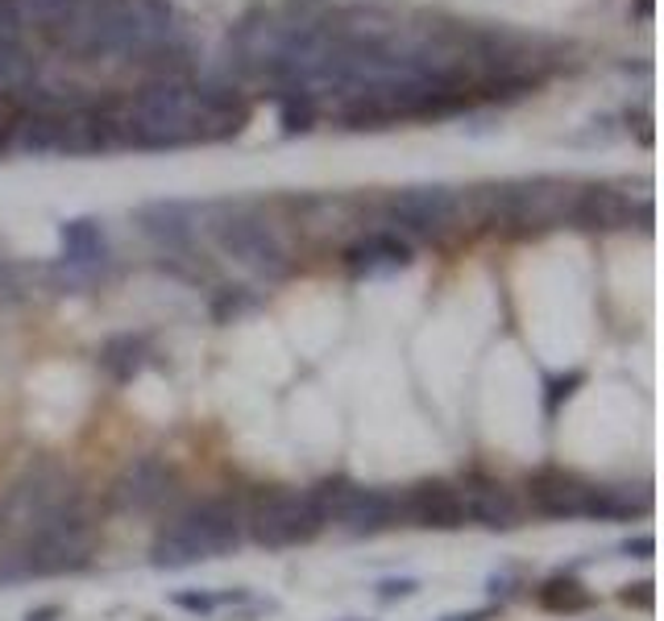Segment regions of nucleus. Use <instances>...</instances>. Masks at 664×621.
I'll use <instances>...</instances> for the list:
<instances>
[{
	"instance_id": "obj_1",
	"label": "nucleus",
	"mask_w": 664,
	"mask_h": 621,
	"mask_svg": "<svg viewBox=\"0 0 664 621\" xmlns=\"http://www.w3.org/2000/svg\"><path fill=\"white\" fill-rule=\"evenodd\" d=\"M245 539V506L233 493H212L179 510L154 535L150 559L154 568H191L200 559H217Z\"/></svg>"
},
{
	"instance_id": "obj_2",
	"label": "nucleus",
	"mask_w": 664,
	"mask_h": 621,
	"mask_svg": "<svg viewBox=\"0 0 664 621\" xmlns=\"http://www.w3.org/2000/svg\"><path fill=\"white\" fill-rule=\"evenodd\" d=\"M527 501L540 518L553 522H577V518H598V522H618L632 513H648V501H632L627 489L615 485L585 481L582 472L561 465H544L527 477Z\"/></svg>"
},
{
	"instance_id": "obj_3",
	"label": "nucleus",
	"mask_w": 664,
	"mask_h": 621,
	"mask_svg": "<svg viewBox=\"0 0 664 621\" xmlns=\"http://www.w3.org/2000/svg\"><path fill=\"white\" fill-rule=\"evenodd\" d=\"M312 497H316L324 522L336 527L349 539H374V535H386L403 522V506H399V493L386 489V485H358L349 477H324V481L308 485Z\"/></svg>"
},
{
	"instance_id": "obj_4",
	"label": "nucleus",
	"mask_w": 664,
	"mask_h": 621,
	"mask_svg": "<svg viewBox=\"0 0 664 621\" xmlns=\"http://www.w3.org/2000/svg\"><path fill=\"white\" fill-rule=\"evenodd\" d=\"M329 527L320 513L312 489H262L253 506H245V535L266 551H286V547L312 543L320 530Z\"/></svg>"
},
{
	"instance_id": "obj_5",
	"label": "nucleus",
	"mask_w": 664,
	"mask_h": 621,
	"mask_svg": "<svg viewBox=\"0 0 664 621\" xmlns=\"http://www.w3.org/2000/svg\"><path fill=\"white\" fill-rule=\"evenodd\" d=\"M403 506V522H412L420 530H461L465 527V506H461V489L449 477H424L415 481L408 493H399Z\"/></svg>"
},
{
	"instance_id": "obj_6",
	"label": "nucleus",
	"mask_w": 664,
	"mask_h": 621,
	"mask_svg": "<svg viewBox=\"0 0 664 621\" xmlns=\"http://www.w3.org/2000/svg\"><path fill=\"white\" fill-rule=\"evenodd\" d=\"M461 506H465V522L486 530H515L520 527V497L511 493L499 477L491 472H465L457 481Z\"/></svg>"
},
{
	"instance_id": "obj_7",
	"label": "nucleus",
	"mask_w": 664,
	"mask_h": 621,
	"mask_svg": "<svg viewBox=\"0 0 664 621\" xmlns=\"http://www.w3.org/2000/svg\"><path fill=\"white\" fill-rule=\"evenodd\" d=\"M457 195L449 186H408L391 200V220L412 228V233H441L457 220Z\"/></svg>"
},
{
	"instance_id": "obj_8",
	"label": "nucleus",
	"mask_w": 664,
	"mask_h": 621,
	"mask_svg": "<svg viewBox=\"0 0 664 621\" xmlns=\"http://www.w3.org/2000/svg\"><path fill=\"white\" fill-rule=\"evenodd\" d=\"M221 248L233 253L238 262H245L250 269H258V274H270V278H279L286 269V253L279 245V236L270 233L266 224H258V220H229V224H221Z\"/></svg>"
},
{
	"instance_id": "obj_9",
	"label": "nucleus",
	"mask_w": 664,
	"mask_h": 621,
	"mask_svg": "<svg viewBox=\"0 0 664 621\" xmlns=\"http://www.w3.org/2000/svg\"><path fill=\"white\" fill-rule=\"evenodd\" d=\"M174 493V468L162 465L159 456H142L138 465L125 468V477L117 481V501L125 510H159L162 501Z\"/></svg>"
},
{
	"instance_id": "obj_10",
	"label": "nucleus",
	"mask_w": 664,
	"mask_h": 621,
	"mask_svg": "<svg viewBox=\"0 0 664 621\" xmlns=\"http://www.w3.org/2000/svg\"><path fill=\"white\" fill-rule=\"evenodd\" d=\"M412 262V245L399 233H370L365 241L345 248V265L353 278H379V274H395Z\"/></svg>"
},
{
	"instance_id": "obj_11",
	"label": "nucleus",
	"mask_w": 664,
	"mask_h": 621,
	"mask_svg": "<svg viewBox=\"0 0 664 621\" xmlns=\"http://www.w3.org/2000/svg\"><path fill=\"white\" fill-rule=\"evenodd\" d=\"M632 200L611 186H590V191H577V200H573V220L582 228H623V224H632Z\"/></svg>"
},
{
	"instance_id": "obj_12",
	"label": "nucleus",
	"mask_w": 664,
	"mask_h": 621,
	"mask_svg": "<svg viewBox=\"0 0 664 621\" xmlns=\"http://www.w3.org/2000/svg\"><path fill=\"white\" fill-rule=\"evenodd\" d=\"M142 228L167 253H183V248H191L195 220H191V207H183V203H150V207H142Z\"/></svg>"
},
{
	"instance_id": "obj_13",
	"label": "nucleus",
	"mask_w": 664,
	"mask_h": 621,
	"mask_svg": "<svg viewBox=\"0 0 664 621\" xmlns=\"http://www.w3.org/2000/svg\"><path fill=\"white\" fill-rule=\"evenodd\" d=\"M59 236H63V262L71 269L92 274V269L109 262V245H104V233H100L95 220H71V224L59 228Z\"/></svg>"
},
{
	"instance_id": "obj_14",
	"label": "nucleus",
	"mask_w": 664,
	"mask_h": 621,
	"mask_svg": "<svg viewBox=\"0 0 664 621\" xmlns=\"http://www.w3.org/2000/svg\"><path fill=\"white\" fill-rule=\"evenodd\" d=\"M145 360H150V340L145 336H112L104 348H100V369L109 373L112 381H133L138 373L145 369Z\"/></svg>"
},
{
	"instance_id": "obj_15",
	"label": "nucleus",
	"mask_w": 664,
	"mask_h": 621,
	"mask_svg": "<svg viewBox=\"0 0 664 621\" xmlns=\"http://www.w3.org/2000/svg\"><path fill=\"white\" fill-rule=\"evenodd\" d=\"M536 601L549 609V613H585V609L594 605V592L585 589L577 576L556 572L536 589Z\"/></svg>"
},
{
	"instance_id": "obj_16",
	"label": "nucleus",
	"mask_w": 664,
	"mask_h": 621,
	"mask_svg": "<svg viewBox=\"0 0 664 621\" xmlns=\"http://www.w3.org/2000/svg\"><path fill=\"white\" fill-rule=\"evenodd\" d=\"M582 386H585V373L582 369L565 373V377H549V389H544V415H549V419H553V415H561V406L570 403V398Z\"/></svg>"
},
{
	"instance_id": "obj_17",
	"label": "nucleus",
	"mask_w": 664,
	"mask_h": 621,
	"mask_svg": "<svg viewBox=\"0 0 664 621\" xmlns=\"http://www.w3.org/2000/svg\"><path fill=\"white\" fill-rule=\"evenodd\" d=\"M279 116H283V129L286 133H308L312 129V121H316V109H312V100H308V92H291L283 100V109H279Z\"/></svg>"
},
{
	"instance_id": "obj_18",
	"label": "nucleus",
	"mask_w": 664,
	"mask_h": 621,
	"mask_svg": "<svg viewBox=\"0 0 664 621\" xmlns=\"http://www.w3.org/2000/svg\"><path fill=\"white\" fill-rule=\"evenodd\" d=\"M30 79V62L21 59L13 42H0V92H13Z\"/></svg>"
},
{
	"instance_id": "obj_19",
	"label": "nucleus",
	"mask_w": 664,
	"mask_h": 621,
	"mask_svg": "<svg viewBox=\"0 0 664 621\" xmlns=\"http://www.w3.org/2000/svg\"><path fill=\"white\" fill-rule=\"evenodd\" d=\"M21 30V9L17 0H0V42H13Z\"/></svg>"
},
{
	"instance_id": "obj_20",
	"label": "nucleus",
	"mask_w": 664,
	"mask_h": 621,
	"mask_svg": "<svg viewBox=\"0 0 664 621\" xmlns=\"http://www.w3.org/2000/svg\"><path fill=\"white\" fill-rule=\"evenodd\" d=\"M245 307H250V298H241V286H229V291H224V295L217 298V307H212V315H217V319H229V310H233V315H241Z\"/></svg>"
},
{
	"instance_id": "obj_21",
	"label": "nucleus",
	"mask_w": 664,
	"mask_h": 621,
	"mask_svg": "<svg viewBox=\"0 0 664 621\" xmlns=\"http://www.w3.org/2000/svg\"><path fill=\"white\" fill-rule=\"evenodd\" d=\"M174 605L191 609V613H212V609H217V601H212V597H204V592H179V597H174Z\"/></svg>"
},
{
	"instance_id": "obj_22",
	"label": "nucleus",
	"mask_w": 664,
	"mask_h": 621,
	"mask_svg": "<svg viewBox=\"0 0 664 621\" xmlns=\"http://www.w3.org/2000/svg\"><path fill=\"white\" fill-rule=\"evenodd\" d=\"M623 551H627V556L635 551V559H652L656 543H652V535H644V539H627V543H623Z\"/></svg>"
},
{
	"instance_id": "obj_23",
	"label": "nucleus",
	"mask_w": 664,
	"mask_h": 621,
	"mask_svg": "<svg viewBox=\"0 0 664 621\" xmlns=\"http://www.w3.org/2000/svg\"><path fill=\"white\" fill-rule=\"evenodd\" d=\"M635 589H640V592H632V589L623 592V605H632V601H635V605L652 609V584H648V580H644V584H635Z\"/></svg>"
},
{
	"instance_id": "obj_24",
	"label": "nucleus",
	"mask_w": 664,
	"mask_h": 621,
	"mask_svg": "<svg viewBox=\"0 0 664 621\" xmlns=\"http://www.w3.org/2000/svg\"><path fill=\"white\" fill-rule=\"evenodd\" d=\"M382 589H386V592H382V597H386V601H391V597H395V592H399V597H408V592H415V580H386V584H382Z\"/></svg>"
},
{
	"instance_id": "obj_25",
	"label": "nucleus",
	"mask_w": 664,
	"mask_h": 621,
	"mask_svg": "<svg viewBox=\"0 0 664 621\" xmlns=\"http://www.w3.org/2000/svg\"><path fill=\"white\" fill-rule=\"evenodd\" d=\"M54 618H63V609L59 605H42V609H30V613H26V621H54Z\"/></svg>"
},
{
	"instance_id": "obj_26",
	"label": "nucleus",
	"mask_w": 664,
	"mask_h": 621,
	"mask_svg": "<svg viewBox=\"0 0 664 621\" xmlns=\"http://www.w3.org/2000/svg\"><path fill=\"white\" fill-rule=\"evenodd\" d=\"M491 618V609H477V613H453V618H444V621H486Z\"/></svg>"
}]
</instances>
